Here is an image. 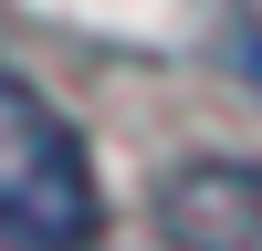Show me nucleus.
Wrapping results in <instances>:
<instances>
[{"label":"nucleus","instance_id":"1","mask_svg":"<svg viewBox=\"0 0 262 251\" xmlns=\"http://www.w3.org/2000/svg\"><path fill=\"white\" fill-rule=\"evenodd\" d=\"M95 241V167L42 84L0 73V251H84Z\"/></svg>","mask_w":262,"mask_h":251},{"label":"nucleus","instance_id":"2","mask_svg":"<svg viewBox=\"0 0 262 251\" xmlns=\"http://www.w3.org/2000/svg\"><path fill=\"white\" fill-rule=\"evenodd\" d=\"M168 251H262V157H189L158 188Z\"/></svg>","mask_w":262,"mask_h":251},{"label":"nucleus","instance_id":"3","mask_svg":"<svg viewBox=\"0 0 262 251\" xmlns=\"http://www.w3.org/2000/svg\"><path fill=\"white\" fill-rule=\"evenodd\" d=\"M242 63H252V73H262V42H242Z\"/></svg>","mask_w":262,"mask_h":251}]
</instances>
